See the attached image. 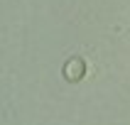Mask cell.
<instances>
[{
  "label": "cell",
  "instance_id": "obj_1",
  "mask_svg": "<svg viewBox=\"0 0 130 125\" xmlns=\"http://www.w3.org/2000/svg\"><path fill=\"white\" fill-rule=\"evenodd\" d=\"M66 76H69V79H71V81L81 79V76H84V64H81V61H76V59H74L71 64L66 66Z\"/></svg>",
  "mask_w": 130,
  "mask_h": 125
}]
</instances>
